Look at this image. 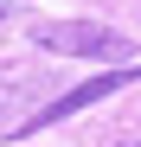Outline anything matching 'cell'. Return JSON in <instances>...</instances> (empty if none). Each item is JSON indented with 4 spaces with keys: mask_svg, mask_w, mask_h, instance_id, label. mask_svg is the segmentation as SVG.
Returning a JSON list of instances; mask_svg holds the SVG:
<instances>
[{
    "mask_svg": "<svg viewBox=\"0 0 141 147\" xmlns=\"http://www.w3.org/2000/svg\"><path fill=\"white\" fill-rule=\"evenodd\" d=\"M128 147H141V141H128Z\"/></svg>",
    "mask_w": 141,
    "mask_h": 147,
    "instance_id": "cell-3",
    "label": "cell"
},
{
    "mask_svg": "<svg viewBox=\"0 0 141 147\" xmlns=\"http://www.w3.org/2000/svg\"><path fill=\"white\" fill-rule=\"evenodd\" d=\"M32 38L45 45V51H64V58H96V64H109V58H128V38H122V32H109V26H83V19L39 26Z\"/></svg>",
    "mask_w": 141,
    "mask_h": 147,
    "instance_id": "cell-1",
    "label": "cell"
},
{
    "mask_svg": "<svg viewBox=\"0 0 141 147\" xmlns=\"http://www.w3.org/2000/svg\"><path fill=\"white\" fill-rule=\"evenodd\" d=\"M0 19H7V0H0Z\"/></svg>",
    "mask_w": 141,
    "mask_h": 147,
    "instance_id": "cell-2",
    "label": "cell"
}]
</instances>
